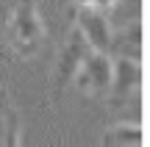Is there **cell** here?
<instances>
[{
    "mask_svg": "<svg viewBox=\"0 0 150 147\" xmlns=\"http://www.w3.org/2000/svg\"><path fill=\"white\" fill-rule=\"evenodd\" d=\"M45 42V22L36 0H17L6 22V47L17 58H33Z\"/></svg>",
    "mask_w": 150,
    "mask_h": 147,
    "instance_id": "1",
    "label": "cell"
},
{
    "mask_svg": "<svg viewBox=\"0 0 150 147\" xmlns=\"http://www.w3.org/2000/svg\"><path fill=\"white\" fill-rule=\"evenodd\" d=\"M86 53H89L86 39L81 36L78 28H72L70 36H67V42L61 44V50H59L53 75H50V97H53V100H59L61 92L72 83V78H75V72H78V67H81V61H83Z\"/></svg>",
    "mask_w": 150,
    "mask_h": 147,
    "instance_id": "2",
    "label": "cell"
},
{
    "mask_svg": "<svg viewBox=\"0 0 150 147\" xmlns=\"http://www.w3.org/2000/svg\"><path fill=\"white\" fill-rule=\"evenodd\" d=\"M70 14L75 20V28L81 31V36L86 39V44L92 50H97V53L111 50L114 33L108 28V22H106V11L95 8V6H86V3H75Z\"/></svg>",
    "mask_w": 150,
    "mask_h": 147,
    "instance_id": "3",
    "label": "cell"
},
{
    "mask_svg": "<svg viewBox=\"0 0 150 147\" xmlns=\"http://www.w3.org/2000/svg\"><path fill=\"white\" fill-rule=\"evenodd\" d=\"M72 81L78 83L81 92L92 94V97H106L108 86H111V61L106 58V53L92 50V53L83 56Z\"/></svg>",
    "mask_w": 150,
    "mask_h": 147,
    "instance_id": "4",
    "label": "cell"
},
{
    "mask_svg": "<svg viewBox=\"0 0 150 147\" xmlns=\"http://www.w3.org/2000/svg\"><path fill=\"white\" fill-rule=\"evenodd\" d=\"M142 81V64L134 56H120L111 64V86H108V97L114 106H122L131 94L136 92Z\"/></svg>",
    "mask_w": 150,
    "mask_h": 147,
    "instance_id": "5",
    "label": "cell"
},
{
    "mask_svg": "<svg viewBox=\"0 0 150 147\" xmlns=\"http://www.w3.org/2000/svg\"><path fill=\"white\" fill-rule=\"evenodd\" d=\"M0 144L6 147L20 144V114L11 106V97L6 89H0Z\"/></svg>",
    "mask_w": 150,
    "mask_h": 147,
    "instance_id": "6",
    "label": "cell"
},
{
    "mask_svg": "<svg viewBox=\"0 0 150 147\" xmlns=\"http://www.w3.org/2000/svg\"><path fill=\"white\" fill-rule=\"evenodd\" d=\"M103 142L106 144H117V147L142 144V128L136 125V122H131V125H114L111 131L103 133Z\"/></svg>",
    "mask_w": 150,
    "mask_h": 147,
    "instance_id": "7",
    "label": "cell"
},
{
    "mask_svg": "<svg viewBox=\"0 0 150 147\" xmlns=\"http://www.w3.org/2000/svg\"><path fill=\"white\" fill-rule=\"evenodd\" d=\"M75 3H86V6H95V8H100V11H108V8H114L120 0H75Z\"/></svg>",
    "mask_w": 150,
    "mask_h": 147,
    "instance_id": "8",
    "label": "cell"
}]
</instances>
